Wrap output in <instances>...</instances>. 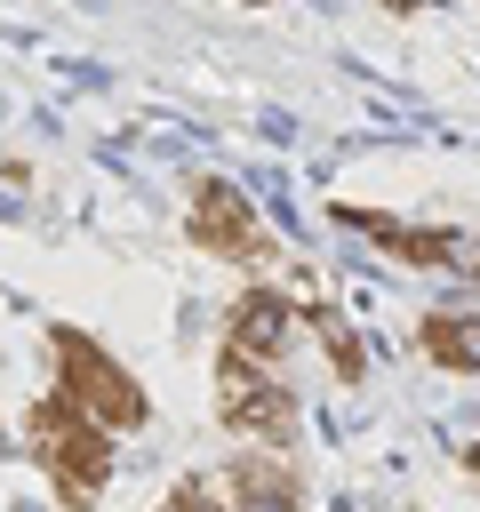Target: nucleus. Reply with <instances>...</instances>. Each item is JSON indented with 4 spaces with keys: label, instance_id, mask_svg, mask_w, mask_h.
Returning a JSON list of instances; mask_svg holds the SVG:
<instances>
[{
    "label": "nucleus",
    "instance_id": "obj_2",
    "mask_svg": "<svg viewBox=\"0 0 480 512\" xmlns=\"http://www.w3.org/2000/svg\"><path fill=\"white\" fill-rule=\"evenodd\" d=\"M48 360H56V392L64 400H80L96 424H112V432H136L144 416H152V400L136 392V376L96 344V336H80V328H56L48 336Z\"/></svg>",
    "mask_w": 480,
    "mask_h": 512
},
{
    "label": "nucleus",
    "instance_id": "obj_6",
    "mask_svg": "<svg viewBox=\"0 0 480 512\" xmlns=\"http://www.w3.org/2000/svg\"><path fill=\"white\" fill-rule=\"evenodd\" d=\"M296 328H312V312H296L280 288H248L232 312H224V352H248V360H280L296 344Z\"/></svg>",
    "mask_w": 480,
    "mask_h": 512
},
{
    "label": "nucleus",
    "instance_id": "obj_9",
    "mask_svg": "<svg viewBox=\"0 0 480 512\" xmlns=\"http://www.w3.org/2000/svg\"><path fill=\"white\" fill-rule=\"evenodd\" d=\"M312 336L328 344V360L344 368V384H360V376H368V344H360V328H352V320H336V312H312Z\"/></svg>",
    "mask_w": 480,
    "mask_h": 512
},
{
    "label": "nucleus",
    "instance_id": "obj_3",
    "mask_svg": "<svg viewBox=\"0 0 480 512\" xmlns=\"http://www.w3.org/2000/svg\"><path fill=\"white\" fill-rule=\"evenodd\" d=\"M216 424L264 448H288L296 432V392L280 384V360H248V352H216Z\"/></svg>",
    "mask_w": 480,
    "mask_h": 512
},
{
    "label": "nucleus",
    "instance_id": "obj_10",
    "mask_svg": "<svg viewBox=\"0 0 480 512\" xmlns=\"http://www.w3.org/2000/svg\"><path fill=\"white\" fill-rule=\"evenodd\" d=\"M384 8H400V16H408V8H424V0H384Z\"/></svg>",
    "mask_w": 480,
    "mask_h": 512
},
{
    "label": "nucleus",
    "instance_id": "obj_4",
    "mask_svg": "<svg viewBox=\"0 0 480 512\" xmlns=\"http://www.w3.org/2000/svg\"><path fill=\"white\" fill-rule=\"evenodd\" d=\"M184 232H192L208 256H232V264H264V232H256V208H248V192H240V184H224V176H208V184L192 192V208H184Z\"/></svg>",
    "mask_w": 480,
    "mask_h": 512
},
{
    "label": "nucleus",
    "instance_id": "obj_8",
    "mask_svg": "<svg viewBox=\"0 0 480 512\" xmlns=\"http://www.w3.org/2000/svg\"><path fill=\"white\" fill-rule=\"evenodd\" d=\"M416 344H424V360H440V368H456V376H480V312L440 304V312H424Z\"/></svg>",
    "mask_w": 480,
    "mask_h": 512
},
{
    "label": "nucleus",
    "instance_id": "obj_7",
    "mask_svg": "<svg viewBox=\"0 0 480 512\" xmlns=\"http://www.w3.org/2000/svg\"><path fill=\"white\" fill-rule=\"evenodd\" d=\"M224 488H232V512H296L304 504V488H296V472L280 464V448H248V456H232V472H224Z\"/></svg>",
    "mask_w": 480,
    "mask_h": 512
},
{
    "label": "nucleus",
    "instance_id": "obj_5",
    "mask_svg": "<svg viewBox=\"0 0 480 512\" xmlns=\"http://www.w3.org/2000/svg\"><path fill=\"white\" fill-rule=\"evenodd\" d=\"M344 224L376 248H392L400 264H448V272H480V248L464 232H432V224H400V216H376V208H344Z\"/></svg>",
    "mask_w": 480,
    "mask_h": 512
},
{
    "label": "nucleus",
    "instance_id": "obj_1",
    "mask_svg": "<svg viewBox=\"0 0 480 512\" xmlns=\"http://www.w3.org/2000/svg\"><path fill=\"white\" fill-rule=\"evenodd\" d=\"M24 448H32V464L48 472V488L64 504H96L104 480H112V424H96L64 392H48V400L24 408Z\"/></svg>",
    "mask_w": 480,
    "mask_h": 512
}]
</instances>
